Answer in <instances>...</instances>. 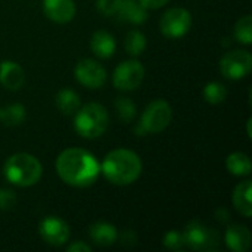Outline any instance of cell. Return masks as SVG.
<instances>
[{"instance_id":"cell-6","label":"cell","mask_w":252,"mask_h":252,"mask_svg":"<svg viewBox=\"0 0 252 252\" xmlns=\"http://www.w3.org/2000/svg\"><path fill=\"white\" fill-rule=\"evenodd\" d=\"M183 239L185 245L195 251H216L220 244L219 233L201 221H190L183 230Z\"/></svg>"},{"instance_id":"cell-8","label":"cell","mask_w":252,"mask_h":252,"mask_svg":"<svg viewBox=\"0 0 252 252\" xmlns=\"http://www.w3.org/2000/svg\"><path fill=\"white\" fill-rule=\"evenodd\" d=\"M143 78H145L143 65L139 61L131 59V61H126L117 66V69L114 71L112 83L118 90L130 92V90L137 89L142 84Z\"/></svg>"},{"instance_id":"cell-15","label":"cell","mask_w":252,"mask_h":252,"mask_svg":"<svg viewBox=\"0 0 252 252\" xmlns=\"http://www.w3.org/2000/svg\"><path fill=\"white\" fill-rule=\"evenodd\" d=\"M25 81L24 69L13 61H3L0 63V83L9 90H18Z\"/></svg>"},{"instance_id":"cell-3","label":"cell","mask_w":252,"mask_h":252,"mask_svg":"<svg viewBox=\"0 0 252 252\" xmlns=\"http://www.w3.org/2000/svg\"><path fill=\"white\" fill-rule=\"evenodd\" d=\"M3 174L7 182L19 188H28L35 185L41 174L43 167L40 161L30 154H13L7 158L3 167Z\"/></svg>"},{"instance_id":"cell-32","label":"cell","mask_w":252,"mask_h":252,"mask_svg":"<svg viewBox=\"0 0 252 252\" xmlns=\"http://www.w3.org/2000/svg\"><path fill=\"white\" fill-rule=\"evenodd\" d=\"M216 216H223V217H219V220H220L221 223H227V221L230 220V213L226 211V210H217Z\"/></svg>"},{"instance_id":"cell-2","label":"cell","mask_w":252,"mask_h":252,"mask_svg":"<svg viewBox=\"0 0 252 252\" xmlns=\"http://www.w3.org/2000/svg\"><path fill=\"white\" fill-rule=\"evenodd\" d=\"M100 170L111 183L127 186L139 179L142 173V161L133 151L115 149L103 158Z\"/></svg>"},{"instance_id":"cell-22","label":"cell","mask_w":252,"mask_h":252,"mask_svg":"<svg viewBox=\"0 0 252 252\" xmlns=\"http://www.w3.org/2000/svg\"><path fill=\"white\" fill-rule=\"evenodd\" d=\"M124 47L127 50L128 55L131 56H139L145 47H146V38L145 35L137 31V30H131L127 35H126V41H124Z\"/></svg>"},{"instance_id":"cell-13","label":"cell","mask_w":252,"mask_h":252,"mask_svg":"<svg viewBox=\"0 0 252 252\" xmlns=\"http://www.w3.org/2000/svg\"><path fill=\"white\" fill-rule=\"evenodd\" d=\"M251 232L244 224H232L226 230V245L235 252H245L251 247Z\"/></svg>"},{"instance_id":"cell-27","label":"cell","mask_w":252,"mask_h":252,"mask_svg":"<svg viewBox=\"0 0 252 252\" xmlns=\"http://www.w3.org/2000/svg\"><path fill=\"white\" fill-rule=\"evenodd\" d=\"M120 3L121 0H97L96 6L103 16H114L120 7Z\"/></svg>"},{"instance_id":"cell-16","label":"cell","mask_w":252,"mask_h":252,"mask_svg":"<svg viewBox=\"0 0 252 252\" xmlns=\"http://www.w3.org/2000/svg\"><path fill=\"white\" fill-rule=\"evenodd\" d=\"M90 47L97 58L108 59L114 55L117 44H115V38L108 31L99 30L93 34L90 40Z\"/></svg>"},{"instance_id":"cell-19","label":"cell","mask_w":252,"mask_h":252,"mask_svg":"<svg viewBox=\"0 0 252 252\" xmlns=\"http://www.w3.org/2000/svg\"><path fill=\"white\" fill-rule=\"evenodd\" d=\"M56 106L65 115H72L80 109V97L71 89H62L56 94Z\"/></svg>"},{"instance_id":"cell-28","label":"cell","mask_w":252,"mask_h":252,"mask_svg":"<svg viewBox=\"0 0 252 252\" xmlns=\"http://www.w3.org/2000/svg\"><path fill=\"white\" fill-rule=\"evenodd\" d=\"M16 204V195L10 189H0V210L9 211Z\"/></svg>"},{"instance_id":"cell-30","label":"cell","mask_w":252,"mask_h":252,"mask_svg":"<svg viewBox=\"0 0 252 252\" xmlns=\"http://www.w3.org/2000/svg\"><path fill=\"white\" fill-rule=\"evenodd\" d=\"M140 4L146 9H159L165 6L170 0H139Z\"/></svg>"},{"instance_id":"cell-26","label":"cell","mask_w":252,"mask_h":252,"mask_svg":"<svg viewBox=\"0 0 252 252\" xmlns=\"http://www.w3.org/2000/svg\"><path fill=\"white\" fill-rule=\"evenodd\" d=\"M162 244H164L165 248H168V250H171V251H180V250L185 247L183 233L176 232V230H171V232H168V233L164 236Z\"/></svg>"},{"instance_id":"cell-25","label":"cell","mask_w":252,"mask_h":252,"mask_svg":"<svg viewBox=\"0 0 252 252\" xmlns=\"http://www.w3.org/2000/svg\"><path fill=\"white\" fill-rule=\"evenodd\" d=\"M235 37L238 41L244 44H251L252 43V16L245 15L242 16L236 25H235Z\"/></svg>"},{"instance_id":"cell-14","label":"cell","mask_w":252,"mask_h":252,"mask_svg":"<svg viewBox=\"0 0 252 252\" xmlns=\"http://www.w3.org/2000/svg\"><path fill=\"white\" fill-rule=\"evenodd\" d=\"M115 15L120 21L128 24H143L148 19V9L143 7L139 0H121Z\"/></svg>"},{"instance_id":"cell-10","label":"cell","mask_w":252,"mask_h":252,"mask_svg":"<svg viewBox=\"0 0 252 252\" xmlns=\"http://www.w3.org/2000/svg\"><path fill=\"white\" fill-rule=\"evenodd\" d=\"M75 78L89 89H100L106 83V71L93 59H81L75 66Z\"/></svg>"},{"instance_id":"cell-29","label":"cell","mask_w":252,"mask_h":252,"mask_svg":"<svg viewBox=\"0 0 252 252\" xmlns=\"http://www.w3.org/2000/svg\"><path fill=\"white\" fill-rule=\"evenodd\" d=\"M136 239H137V236L133 230H126L121 235V244L126 247H133L136 244Z\"/></svg>"},{"instance_id":"cell-11","label":"cell","mask_w":252,"mask_h":252,"mask_svg":"<svg viewBox=\"0 0 252 252\" xmlns=\"http://www.w3.org/2000/svg\"><path fill=\"white\" fill-rule=\"evenodd\" d=\"M38 233L41 239L52 247L63 245L71 235L68 224L58 217H46L38 226Z\"/></svg>"},{"instance_id":"cell-23","label":"cell","mask_w":252,"mask_h":252,"mask_svg":"<svg viewBox=\"0 0 252 252\" xmlns=\"http://www.w3.org/2000/svg\"><path fill=\"white\" fill-rule=\"evenodd\" d=\"M204 99L208 102V103H213V105H217V103H221L226 96H227V89L224 84L221 83H217V81H213V83H208L205 87H204Z\"/></svg>"},{"instance_id":"cell-4","label":"cell","mask_w":252,"mask_h":252,"mask_svg":"<svg viewBox=\"0 0 252 252\" xmlns=\"http://www.w3.org/2000/svg\"><path fill=\"white\" fill-rule=\"evenodd\" d=\"M109 126V115L105 106L99 103H87L75 112V131L84 139L100 137Z\"/></svg>"},{"instance_id":"cell-31","label":"cell","mask_w":252,"mask_h":252,"mask_svg":"<svg viewBox=\"0 0 252 252\" xmlns=\"http://www.w3.org/2000/svg\"><path fill=\"white\" fill-rule=\"evenodd\" d=\"M66 251L68 252H90L92 251V247H90V245H87V244H86V242H83V241H78V242H75V244L69 245V247L66 248Z\"/></svg>"},{"instance_id":"cell-21","label":"cell","mask_w":252,"mask_h":252,"mask_svg":"<svg viewBox=\"0 0 252 252\" xmlns=\"http://www.w3.org/2000/svg\"><path fill=\"white\" fill-rule=\"evenodd\" d=\"M25 120V108L21 103H12L0 108V121L4 126L16 127Z\"/></svg>"},{"instance_id":"cell-5","label":"cell","mask_w":252,"mask_h":252,"mask_svg":"<svg viewBox=\"0 0 252 252\" xmlns=\"http://www.w3.org/2000/svg\"><path fill=\"white\" fill-rule=\"evenodd\" d=\"M171 120H173V109L170 103L167 100L157 99L145 108L137 131L142 134L161 133L170 126Z\"/></svg>"},{"instance_id":"cell-20","label":"cell","mask_w":252,"mask_h":252,"mask_svg":"<svg viewBox=\"0 0 252 252\" xmlns=\"http://www.w3.org/2000/svg\"><path fill=\"white\" fill-rule=\"evenodd\" d=\"M226 167H227L229 173H232L235 176L251 174V159L244 152H235V154L229 155L226 159Z\"/></svg>"},{"instance_id":"cell-9","label":"cell","mask_w":252,"mask_h":252,"mask_svg":"<svg viewBox=\"0 0 252 252\" xmlns=\"http://www.w3.org/2000/svg\"><path fill=\"white\" fill-rule=\"evenodd\" d=\"M190 25H192V16L189 10L183 7H173L167 10L159 21L161 31L168 38L183 37L190 30Z\"/></svg>"},{"instance_id":"cell-24","label":"cell","mask_w":252,"mask_h":252,"mask_svg":"<svg viewBox=\"0 0 252 252\" xmlns=\"http://www.w3.org/2000/svg\"><path fill=\"white\" fill-rule=\"evenodd\" d=\"M136 103L130 97H118L115 100V111L123 123H131L136 117Z\"/></svg>"},{"instance_id":"cell-7","label":"cell","mask_w":252,"mask_h":252,"mask_svg":"<svg viewBox=\"0 0 252 252\" xmlns=\"http://www.w3.org/2000/svg\"><path fill=\"white\" fill-rule=\"evenodd\" d=\"M252 69V55L248 50L227 52L220 61V71L229 80H241Z\"/></svg>"},{"instance_id":"cell-12","label":"cell","mask_w":252,"mask_h":252,"mask_svg":"<svg viewBox=\"0 0 252 252\" xmlns=\"http://www.w3.org/2000/svg\"><path fill=\"white\" fill-rule=\"evenodd\" d=\"M43 9L46 16L58 24L69 22L75 15V4L72 0H44Z\"/></svg>"},{"instance_id":"cell-33","label":"cell","mask_w":252,"mask_h":252,"mask_svg":"<svg viewBox=\"0 0 252 252\" xmlns=\"http://www.w3.org/2000/svg\"><path fill=\"white\" fill-rule=\"evenodd\" d=\"M251 118H250V120H248V136H250V137H252V134H251Z\"/></svg>"},{"instance_id":"cell-1","label":"cell","mask_w":252,"mask_h":252,"mask_svg":"<svg viewBox=\"0 0 252 252\" xmlns=\"http://www.w3.org/2000/svg\"><path fill=\"white\" fill-rule=\"evenodd\" d=\"M56 171L66 185L87 188L96 182L100 165L90 152L80 148H69L59 154L56 159Z\"/></svg>"},{"instance_id":"cell-18","label":"cell","mask_w":252,"mask_h":252,"mask_svg":"<svg viewBox=\"0 0 252 252\" xmlns=\"http://www.w3.org/2000/svg\"><path fill=\"white\" fill-rule=\"evenodd\" d=\"M92 241L99 247H111L118 239L115 227L109 223H94L89 229Z\"/></svg>"},{"instance_id":"cell-17","label":"cell","mask_w":252,"mask_h":252,"mask_svg":"<svg viewBox=\"0 0 252 252\" xmlns=\"http://www.w3.org/2000/svg\"><path fill=\"white\" fill-rule=\"evenodd\" d=\"M251 195H252V182L251 180H245L241 182L236 189L233 190V204L235 208L244 216V217H251L252 216V204H251Z\"/></svg>"}]
</instances>
